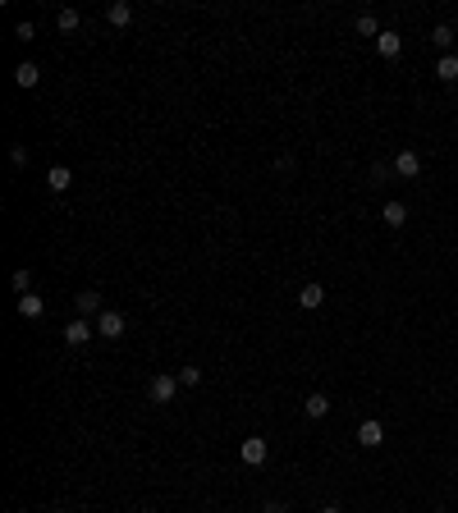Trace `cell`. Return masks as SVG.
<instances>
[{
  "label": "cell",
  "instance_id": "obj_1",
  "mask_svg": "<svg viewBox=\"0 0 458 513\" xmlns=\"http://www.w3.org/2000/svg\"><path fill=\"white\" fill-rule=\"evenodd\" d=\"M266 454H271V445H266L262 436H248V440L239 445V459L248 463V468H262V463H266Z\"/></svg>",
  "mask_w": 458,
  "mask_h": 513
},
{
  "label": "cell",
  "instance_id": "obj_2",
  "mask_svg": "<svg viewBox=\"0 0 458 513\" xmlns=\"http://www.w3.org/2000/svg\"><path fill=\"white\" fill-rule=\"evenodd\" d=\"M97 335H101V339H120V335H124V312L106 307V312L97 317Z\"/></svg>",
  "mask_w": 458,
  "mask_h": 513
},
{
  "label": "cell",
  "instance_id": "obj_3",
  "mask_svg": "<svg viewBox=\"0 0 458 513\" xmlns=\"http://www.w3.org/2000/svg\"><path fill=\"white\" fill-rule=\"evenodd\" d=\"M394 175L417 179V175H422V156H417L413 147H404V152H394Z\"/></svg>",
  "mask_w": 458,
  "mask_h": 513
},
{
  "label": "cell",
  "instance_id": "obj_4",
  "mask_svg": "<svg viewBox=\"0 0 458 513\" xmlns=\"http://www.w3.org/2000/svg\"><path fill=\"white\" fill-rule=\"evenodd\" d=\"M92 335H97V326H92L88 317H74V321L65 326V344H74V349H78V344H88Z\"/></svg>",
  "mask_w": 458,
  "mask_h": 513
},
{
  "label": "cell",
  "instance_id": "obj_5",
  "mask_svg": "<svg viewBox=\"0 0 458 513\" xmlns=\"http://www.w3.org/2000/svg\"><path fill=\"white\" fill-rule=\"evenodd\" d=\"M175 390H179V381H175V376H152V385H147L152 404H170V399H175Z\"/></svg>",
  "mask_w": 458,
  "mask_h": 513
},
{
  "label": "cell",
  "instance_id": "obj_6",
  "mask_svg": "<svg viewBox=\"0 0 458 513\" xmlns=\"http://www.w3.org/2000/svg\"><path fill=\"white\" fill-rule=\"evenodd\" d=\"M358 445H362V449L385 445V426H381V422H362V426H358Z\"/></svg>",
  "mask_w": 458,
  "mask_h": 513
},
{
  "label": "cell",
  "instance_id": "obj_7",
  "mask_svg": "<svg viewBox=\"0 0 458 513\" xmlns=\"http://www.w3.org/2000/svg\"><path fill=\"white\" fill-rule=\"evenodd\" d=\"M74 303H78V317H101V312H106V307H101V294H97V289H83V294H78Z\"/></svg>",
  "mask_w": 458,
  "mask_h": 513
},
{
  "label": "cell",
  "instance_id": "obj_8",
  "mask_svg": "<svg viewBox=\"0 0 458 513\" xmlns=\"http://www.w3.org/2000/svg\"><path fill=\"white\" fill-rule=\"evenodd\" d=\"M42 312H46L42 294H19V317H23V321H37Z\"/></svg>",
  "mask_w": 458,
  "mask_h": 513
},
{
  "label": "cell",
  "instance_id": "obj_9",
  "mask_svg": "<svg viewBox=\"0 0 458 513\" xmlns=\"http://www.w3.org/2000/svg\"><path fill=\"white\" fill-rule=\"evenodd\" d=\"M298 303H303L307 312H317V307L326 303V289H321V284H303V289H298Z\"/></svg>",
  "mask_w": 458,
  "mask_h": 513
},
{
  "label": "cell",
  "instance_id": "obj_10",
  "mask_svg": "<svg viewBox=\"0 0 458 513\" xmlns=\"http://www.w3.org/2000/svg\"><path fill=\"white\" fill-rule=\"evenodd\" d=\"M46 184H51V193H69V184H74V175H69V165H51V175H46Z\"/></svg>",
  "mask_w": 458,
  "mask_h": 513
},
{
  "label": "cell",
  "instance_id": "obj_11",
  "mask_svg": "<svg viewBox=\"0 0 458 513\" xmlns=\"http://www.w3.org/2000/svg\"><path fill=\"white\" fill-rule=\"evenodd\" d=\"M376 51H381L385 60H394V55L404 51V37H399V33H381V37H376Z\"/></svg>",
  "mask_w": 458,
  "mask_h": 513
},
{
  "label": "cell",
  "instance_id": "obj_12",
  "mask_svg": "<svg viewBox=\"0 0 458 513\" xmlns=\"http://www.w3.org/2000/svg\"><path fill=\"white\" fill-rule=\"evenodd\" d=\"M37 78H42V69H37L33 60H23V65L14 69V83H19V88H37Z\"/></svg>",
  "mask_w": 458,
  "mask_h": 513
},
{
  "label": "cell",
  "instance_id": "obj_13",
  "mask_svg": "<svg viewBox=\"0 0 458 513\" xmlns=\"http://www.w3.org/2000/svg\"><path fill=\"white\" fill-rule=\"evenodd\" d=\"M436 78H440V83H458V55H440Z\"/></svg>",
  "mask_w": 458,
  "mask_h": 513
},
{
  "label": "cell",
  "instance_id": "obj_14",
  "mask_svg": "<svg viewBox=\"0 0 458 513\" xmlns=\"http://www.w3.org/2000/svg\"><path fill=\"white\" fill-rule=\"evenodd\" d=\"M381 216H385V225H390V230H399V225L408 220V207H404V202H385Z\"/></svg>",
  "mask_w": 458,
  "mask_h": 513
},
{
  "label": "cell",
  "instance_id": "obj_15",
  "mask_svg": "<svg viewBox=\"0 0 458 513\" xmlns=\"http://www.w3.org/2000/svg\"><path fill=\"white\" fill-rule=\"evenodd\" d=\"M106 19L115 23V28H124V23L133 19V5H129V0H115V5H110V10H106Z\"/></svg>",
  "mask_w": 458,
  "mask_h": 513
},
{
  "label": "cell",
  "instance_id": "obj_16",
  "mask_svg": "<svg viewBox=\"0 0 458 513\" xmlns=\"http://www.w3.org/2000/svg\"><path fill=\"white\" fill-rule=\"evenodd\" d=\"M303 413L307 417H326L330 413V399H326V394H307V399H303Z\"/></svg>",
  "mask_w": 458,
  "mask_h": 513
},
{
  "label": "cell",
  "instance_id": "obj_17",
  "mask_svg": "<svg viewBox=\"0 0 458 513\" xmlns=\"http://www.w3.org/2000/svg\"><path fill=\"white\" fill-rule=\"evenodd\" d=\"M431 42H436L440 51H449V46H454V28H449V23H436V28H431Z\"/></svg>",
  "mask_w": 458,
  "mask_h": 513
},
{
  "label": "cell",
  "instance_id": "obj_18",
  "mask_svg": "<svg viewBox=\"0 0 458 513\" xmlns=\"http://www.w3.org/2000/svg\"><path fill=\"white\" fill-rule=\"evenodd\" d=\"M55 28H60V33H74V28H78V10H60V14H55Z\"/></svg>",
  "mask_w": 458,
  "mask_h": 513
},
{
  "label": "cell",
  "instance_id": "obj_19",
  "mask_svg": "<svg viewBox=\"0 0 458 513\" xmlns=\"http://www.w3.org/2000/svg\"><path fill=\"white\" fill-rule=\"evenodd\" d=\"M358 37H381V28H376L371 14H358Z\"/></svg>",
  "mask_w": 458,
  "mask_h": 513
},
{
  "label": "cell",
  "instance_id": "obj_20",
  "mask_svg": "<svg viewBox=\"0 0 458 513\" xmlns=\"http://www.w3.org/2000/svg\"><path fill=\"white\" fill-rule=\"evenodd\" d=\"M10 165H14V170H23V165H28V152H23V147H10Z\"/></svg>",
  "mask_w": 458,
  "mask_h": 513
},
{
  "label": "cell",
  "instance_id": "obj_21",
  "mask_svg": "<svg viewBox=\"0 0 458 513\" xmlns=\"http://www.w3.org/2000/svg\"><path fill=\"white\" fill-rule=\"evenodd\" d=\"M202 381V372H197V367H184V372H179V385H197Z\"/></svg>",
  "mask_w": 458,
  "mask_h": 513
},
{
  "label": "cell",
  "instance_id": "obj_22",
  "mask_svg": "<svg viewBox=\"0 0 458 513\" xmlns=\"http://www.w3.org/2000/svg\"><path fill=\"white\" fill-rule=\"evenodd\" d=\"M14 37H19V42H33L37 28H33V23H19V28H14Z\"/></svg>",
  "mask_w": 458,
  "mask_h": 513
},
{
  "label": "cell",
  "instance_id": "obj_23",
  "mask_svg": "<svg viewBox=\"0 0 458 513\" xmlns=\"http://www.w3.org/2000/svg\"><path fill=\"white\" fill-rule=\"evenodd\" d=\"M28 284H33V275H28V271H14V289H19V294H28Z\"/></svg>",
  "mask_w": 458,
  "mask_h": 513
},
{
  "label": "cell",
  "instance_id": "obj_24",
  "mask_svg": "<svg viewBox=\"0 0 458 513\" xmlns=\"http://www.w3.org/2000/svg\"><path fill=\"white\" fill-rule=\"evenodd\" d=\"M262 513H289V509H284V504H275V500H271V504H266Z\"/></svg>",
  "mask_w": 458,
  "mask_h": 513
},
{
  "label": "cell",
  "instance_id": "obj_25",
  "mask_svg": "<svg viewBox=\"0 0 458 513\" xmlns=\"http://www.w3.org/2000/svg\"><path fill=\"white\" fill-rule=\"evenodd\" d=\"M321 513H344V509H335V504H330V509H321Z\"/></svg>",
  "mask_w": 458,
  "mask_h": 513
},
{
  "label": "cell",
  "instance_id": "obj_26",
  "mask_svg": "<svg viewBox=\"0 0 458 513\" xmlns=\"http://www.w3.org/2000/svg\"><path fill=\"white\" fill-rule=\"evenodd\" d=\"M55 513H65V509H55Z\"/></svg>",
  "mask_w": 458,
  "mask_h": 513
}]
</instances>
